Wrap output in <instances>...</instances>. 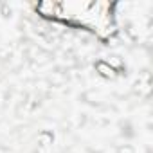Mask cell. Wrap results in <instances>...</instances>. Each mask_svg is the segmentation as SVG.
Returning <instances> with one entry per match:
<instances>
[{"label": "cell", "instance_id": "obj_1", "mask_svg": "<svg viewBox=\"0 0 153 153\" xmlns=\"http://www.w3.org/2000/svg\"><path fill=\"white\" fill-rule=\"evenodd\" d=\"M96 70L103 76V78H115V68H112L106 61H99L96 65Z\"/></svg>", "mask_w": 153, "mask_h": 153}, {"label": "cell", "instance_id": "obj_2", "mask_svg": "<svg viewBox=\"0 0 153 153\" xmlns=\"http://www.w3.org/2000/svg\"><path fill=\"white\" fill-rule=\"evenodd\" d=\"M121 153H133V149H130V148H123Z\"/></svg>", "mask_w": 153, "mask_h": 153}]
</instances>
